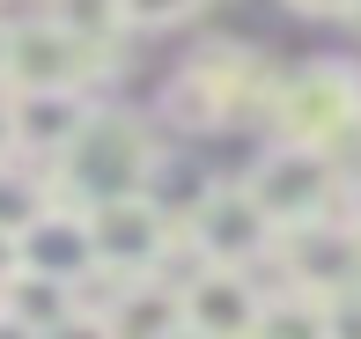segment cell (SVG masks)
Masks as SVG:
<instances>
[{
	"mask_svg": "<svg viewBox=\"0 0 361 339\" xmlns=\"http://www.w3.org/2000/svg\"><path fill=\"white\" fill-rule=\"evenodd\" d=\"M52 192L67 207H104V199H133L155 177V133L126 111H89V125L74 133V148L59 155L52 170Z\"/></svg>",
	"mask_w": 361,
	"mask_h": 339,
	"instance_id": "obj_1",
	"label": "cell"
},
{
	"mask_svg": "<svg viewBox=\"0 0 361 339\" xmlns=\"http://www.w3.org/2000/svg\"><path fill=\"white\" fill-rule=\"evenodd\" d=\"M266 125H273V140L324 148L347 177L361 170V82L347 67H302L288 82H273Z\"/></svg>",
	"mask_w": 361,
	"mask_h": 339,
	"instance_id": "obj_2",
	"label": "cell"
},
{
	"mask_svg": "<svg viewBox=\"0 0 361 339\" xmlns=\"http://www.w3.org/2000/svg\"><path fill=\"white\" fill-rule=\"evenodd\" d=\"M243 192L266 207L273 229H302V221L347 214V170H339L324 148H302V140H273V148L251 163Z\"/></svg>",
	"mask_w": 361,
	"mask_h": 339,
	"instance_id": "obj_3",
	"label": "cell"
},
{
	"mask_svg": "<svg viewBox=\"0 0 361 339\" xmlns=\"http://www.w3.org/2000/svg\"><path fill=\"white\" fill-rule=\"evenodd\" d=\"M81 221H89V251L104 273H118V281H147V273L170 266V251H185V229H177V214L162 199H104V207H81Z\"/></svg>",
	"mask_w": 361,
	"mask_h": 339,
	"instance_id": "obj_4",
	"label": "cell"
},
{
	"mask_svg": "<svg viewBox=\"0 0 361 339\" xmlns=\"http://www.w3.org/2000/svg\"><path fill=\"white\" fill-rule=\"evenodd\" d=\"M8 30V96H37V89H89L96 74L118 67V44H89L74 37V30L44 23V15H30V23H0Z\"/></svg>",
	"mask_w": 361,
	"mask_h": 339,
	"instance_id": "obj_5",
	"label": "cell"
},
{
	"mask_svg": "<svg viewBox=\"0 0 361 339\" xmlns=\"http://www.w3.org/2000/svg\"><path fill=\"white\" fill-rule=\"evenodd\" d=\"M177 229H185V251L200 258V266H236V273H251L258 258H273V236H281L243 185H207L200 207L177 214Z\"/></svg>",
	"mask_w": 361,
	"mask_h": 339,
	"instance_id": "obj_6",
	"label": "cell"
},
{
	"mask_svg": "<svg viewBox=\"0 0 361 339\" xmlns=\"http://www.w3.org/2000/svg\"><path fill=\"white\" fill-rule=\"evenodd\" d=\"M273 258H281V281L317 302L339 295V288H361V221L324 214V221H302V229H281Z\"/></svg>",
	"mask_w": 361,
	"mask_h": 339,
	"instance_id": "obj_7",
	"label": "cell"
},
{
	"mask_svg": "<svg viewBox=\"0 0 361 339\" xmlns=\"http://www.w3.org/2000/svg\"><path fill=\"white\" fill-rule=\"evenodd\" d=\"M177 302H185V332L192 339H251L258 332V281L236 266H192L177 281Z\"/></svg>",
	"mask_w": 361,
	"mask_h": 339,
	"instance_id": "obj_8",
	"label": "cell"
},
{
	"mask_svg": "<svg viewBox=\"0 0 361 339\" xmlns=\"http://www.w3.org/2000/svg\"><path fill=\"white\" fill-rule=\"evenodd\" d=\"M15 251H23V273H44V281H81V273H96V251H89V221H81V207L52 199L37 221H30L23 236H15Z\"/></svg>",
	"mask_w": 361,
	"mask_h": 339,
	"instance_id": "obj_9",
	"label": "cell"
},
{
	"mask_svg": "<svg viewBox=\"0 0 361 339\" xmlns=\"http://www.w3.org/2000/svg\"><path fill=\"white\" fill-rule=\"evenodd\" d=\"M8 104H15V155H23V163H44V170L74 148V133L96 111L89 96H74V89H37V96H8Z\"/></svg>",
	"mask_w": 361,
	"mask_h": 339,
	"instance_id": "obj_10",
	"label": "cell"
},
{
	"mask_svg": "<svg viewBox=\"0 0 361 339\" xmlns=\"http://www.w3.org/2000/svg\"><path fill=\"white\" fill-rule=\"evenodd\" d=\"M104 339H185V302H177L170 281H126L118 295L104 302Z\"/></svg>",
	"mask_w": 361,
	"mask_h": 339,
	"instance_id": "obj_11",
	"label": "cell"
},
{
	"mask_svg": "<svg viewBox=\"0 0 361 339\" xmlns=\"http://www.w3.org/2000/svg\"><path fill=\"white\" fill-rule=\"evenodd\" d=\"M0 310L44 339V332H59V325L74 317V288H67V281H44V273H15V281L0 288Z\"/></svg>",
	"mask_w": 361,
	"mask_h": 339,
	"instance_id": "obj_12",
	"label": "cell"
},
{
	"mask_svg": "<svg viewBox=\"0 0 361 339\" xmlns=\"http://www.w3.org/2000/svg\"><path fill=\"white\" fill-rule=\"evenodd\" d=\"M52 199H59V192H52V177H44V170H30L23 155L0 163V229H8V236H23Z\"/></svg>",
	"mask_w": 361,
	"mask_h": 339,
	"instance_id": "obj_13",
	"label": "cell"
},
{
	"mask_svg": "<svg viewBox=\"0 0 361 339\" xmlns=\"http://www.w3.org/2000/svg\"><path fill=\"white\" fill-rule=\"evenodd\" d=\"M251 339H324V302L302 288H273L258 302V332Z\"/></svg>",
	"mask_w": 361,
	"mask_h": 339,
	"instance_id": "obj_14",
	"label": "cell"
},
{
	"mask_svg": "<svg viewBox=\"0 0 361 339\" xmlns=\"http://www.w3.org/2000/svg\"><path fill=\"white\" fill-rule=\"evenodd\" d=\"M44 23L74 30L89 44H118V0H44Z\"/></svg>",
	"mask_w": 361,
	"mask_h": 339,
	"instance_id": "obj_15",
	"label": "cell"
},
{
	"mask_svg": "<svg viewBox=\"0 0 361 339\" xmlns=\"http://www.w3.org/2000/svg\"><path fill=\"white\" fill-rule=\"evenodd\" d=\"M200 0H118V30H177Z\"/></svg>",
	"mask_w": 361,
	"mask_h": 339,
	"instance_id": "obj_16",
	"label": "cell"
},
{
	"mask_svg": "<svg viewBox=\"0 0 361 339\" xmlns=\"http://www.w3.org/2000/svg\"><path fill=\"white\" fill-rule=\"evenodd\" d=\"M324 339H361V288L324 295Z\"/></svg>",
	"mask_w": 361,
	"mask_h": 339,
	"instance_id": "obj_17",
	"label": "cell"
},
{
	"mask_svg": "<svg viewBox=\"0 0 361 339\" xmlns=\"http://www.w3.org/2000/svg\"><path fill=\"white\" fill-rule=\"evenodd\" d=\"M15 155V104H8V89H0V163Z\"/></svg>",
	"mask_w": 361,
	"mask_h": 339,
	"instance_id": "obj_18",
	"label": "cell"
},
{
	"mask_svg": "<svg viewBox=\"0 0 361 339\" xmlns=\"http://www.w3.org/2000/svg\"><path fill=\"white\" fill-rule=\"evenodd\" d=\"M15 273H23V251H15V236H8V229H0V288H8V281H15Z\"/></svg>",
	"mask_w": 361,
	"mask_h": 339,
	"instance_id": "obj_19",
	"label": "cell"
},
{
	"mask_svg": "<svg viewBox=\"0 0 361 339\" xmlns=\"http://www.w3.org/2000/svg\"><path fill=\"white\" fill-rule=\"evenodd\" d=\"M295 15H354V0H288Z\"/></svg>",
	"mask_w": 361,
	"mask_h": 339,
	"instance_id": "obj_20",
	"label": "cell"
},
{
	"mask_svg": "<svg viewBox=\"0 0 361 339\" xmlns=\"http://www.w3.org/2000/svg\"><path fill=\"white\" fill-rule=\"evenodd\" d=\"M0 339H37V332H30V325H15V317L0 310Z\"/></svg>",
	"mask_w": 361,
	"mask_h": 339,
	"instance_id": "obj_21",
	"label": "cell"
},
{
	"mask_svg": "<svg viewBox=\"0 0 361 339\" xmlns=\"http://www.w3.org/2000/svg\"><path fill=\"white\" fill-rule=\"evenodd\" d=\"M347 214L361 221V177H347Z\"/></svg>",
	"mask_w": 361,
	"mask_h": 339,
	"instance_id": "obj_22",
	"label": "cell"
},
{
	"mask_svg": "<svg viewBox=\"0 0 361 339\" xmlns=\"http://www.w3.org/2000/svg\"><path fill=\"white\" fill-rule=\"evenodd\" d=\"M0 89H8V30H0Z\"/></svg>",
	"mask_w": 361,
	"mask_h": 339,
	"instance_id": "obj_23",
	"label": "cell"
},
{
	"mask_svg": "<svg viewBox=\"0 0 361 339\" xmlns=\"http://www.w3.org/2000/svg\"><path fill=\"white\" fill-rule=\"evenodd\" d=\"M347 23H361V0H354V15H347Z\"/></svg>",
	"mask_w": 361,
	"mask_h": 339,
	"instance_id": "obj_24",
	"label": "cell"
}]
</instances>
